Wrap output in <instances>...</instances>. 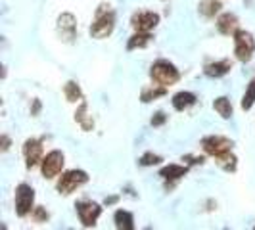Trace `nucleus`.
<instances>
[{
	"label": "nucleus",
	"instance_id": "f257e3e1",
	"mask_svg": "<svg viewBox=\"0 0 255 230\" xmlns=\"http://www.w3.org/2000/svg\"><path fill=\"white\" fill-rule=\"evenodd\" d=\"M115 27V13L110 6L102 4L98 10H96V17H94V23L90 25V35L94 38H104L108 35H112Z\"/></svg>",
	"mask_w": 255,
	"mask_h": 230
},
{
	"label": "nucleus",
	"instance_id": "f03ea898",
	"mask_svg": "<svg viewBox=\"0 0 255 230\" xmlns=\"http://www.w3.org/2000/svg\"><path fill=\"white\" fill-rule=\"evenodd\" d=\"M150 77L153 79V83L161 87H171L180 79V73L173 64H169L165 60H157L150 69Z\"/></svg>",
	"mask_w": 255,
	"mask_h": 230
},
{
	"label": "nucleus",
	"instance_id": "7ed1b4c3",
	"mask_svg": "<svg viewBox=\"0 0 255 230\" xmlns=\"http://www.w3.org/2000/svg\"><path fill=\"white\" fill-rule=\"evenodd\" d=\"M234 52H236V58L240 62H250L252 60L255 52V40L252 37V33L240 31V29L234 33Z\"/></svg>",
	"mask_w": 255,
	"mask_h": 230
},
{
	"label": "nucleus",
	"instance_id": "20e7f679",
	"mask_svg": "<svg viewBox=\"0 0 255 230\" xmlns=\"http://www.w3.org/2000/svg\"><path fill=\"white\" fill-rule=\"evenodd\" d=\"M87 182H89V175H87L85 171H77V169H73V171L64 173L62 179L58 180V192L64 194V196H67V194L75 192L79 186H83V184H87Z\"/></svg>",
	"mask_w": 255,
	"mask_h": 230
},
{
	"label": "nucleus",
	"instance_id": "39448f33",
	"mask_svg": "<svg viewBox=\"0 0 255 230\" xmlns=\"http://www.w3.org/2000/svg\"><path fill=\"white\" fill-rule=\"evenodd\" d=\"M33 202H35V190L29 184H19L15 188V211L19 217H25L33 209Z\"/></svg>",
	"mask_w": 255,
	"mask_h": 230
},
{
	"label": "nucleus",
	"instance_id": "423d86ee",
	"mask_svg": "<svg viewBox=\"0 0 255 230\" xmlns=\"http://www.w3.org/2000/svg\"><path fill=\"white\" fill-rule=\"evenodd\" d=\"M75 207H77V213H79V219H81V223H83V227H87V229L94 227L98 217L102 215V207L98 204H94V202H79Z\"/></svg>",
	"mask_w": 255,
	"mask_h": 230
},
{
	"label": "nucleus",
	"instance_id": "0eeeda50",
	"mask_svg": "<svg viewBox=\"0 0 255 230\" xmlns=\"http://www.w3.org/2000/svg\"><path fill=\"white\" fill-rule=\"evenodd\" d=\"M42 175L46 177V179H54L58 173H62V169H64V153L58 152V150H54L50 152L44 159H42Z\"/></svg>",
	"mask_w": 255,
	"mask_h": 230
},
{
	"label": "nucleus",
	"instance_id": "6e6552de",
	"mask_svg": "<svg viewBox=\"0 0 255 230\" xmlns=\"http://www.w3.org/2000/svg\"><path fill=\"white\" fill-rule=\"evenodd\" d=\"M202 146H204V150L209 155L219 157V155H223V153L232 150V140L225 138V136H207V138L202 140Z\"/></svg>",
	"mask_w": 255,
	"mask_h": 230
},
{
	"label": "nucleus",
	"instance_id": "1a4fd4ad",
	"mask_svg": "<svg viewBox=\"0 0 255 230\" xmlns=\"http://www.w3.org/2000/svg\"><path fill=\"white\" fill-rule=\"evenodd\" d=\"M159 23V15L153 12H140L132 15V27L140 33H150Z\"/></svg>",
	"mask_w": 255,
	"mask_h": 230
},
{
	"label": "nucleus",
	"instance_id": "9d476101",
	"mask_svg": "<svg viewBox=\"0 0 255 230\" xmlns=\"http://www.w3.org/2000/svg\"><path fill=\"white\" fill-rule=\"evenodd\" d=\"M23 155H25L27 169L37 165L38 161H40V157H42V146H40V142L37 138H29L25 142V146H23Z\"/></svg>",
	"mask_w": 255,
	"mask_h": 230
},
{
	"label": "nucleus",
	"instance_id": "9b49d317",
	"mask_svg": "<svg viewBox=\"0 0 255 230\" xmlns=\"http://www.w3.org/2000/svg\"><path fill=\"white\" fill-rule=\"evenodd\" d=\"M58 31H60V35H62L64 40L71 42L75 38V33H77L75 17L71 13H62L60 19H58Z\"/></svg>",
	"mask_w": 255,
	"mask_h": 230
},
{
	"label": "nucleus",
	"instance_id": "f8f14e48",
	"mask_svg": "<svg viewBox=\"0 0 255 230\" xmlns=\"http://www.w3.org/2000/svg\"><path fill=\"white\" fill-rule=\"evenodd\" d=\"M217 29L223 33V35H234L238 31V17L234 13H223L217 19Z\"/></svg>",
	"mask_w": 255,
	"mask_h": 230
},
{
	"label": "nucleus",
	"instance_id": "ddd939ff",
	"mask_svg": "<svg viewBox=\"0 0 255 230\" xmlns=\"http://www.w3.org/2000/svg\"><path fill=\"white\" fill-rule=\"evenodd\" d=\"M230 69H232V64H230V60H221V62H215V64H207L205 65V75L207 77H225L229 73Z\"/></svg>",
	"mask_w": 255,
	"mask_h": 230
},
{
	"label": "nucleus",
	"instance_id": "4468645a",
	"mask_svg": "<svg viewBox=\"0 0 255 230\" xmlns=\"http://www.w3.org/2000/svg\"><path fill=\"white\" fill-rule=\"evenodd\" d=\"M194 104H196V96H194L192 92H177V94L173 96V108L179 110V112L188 110Z\"/></svg>",
	"mask_w": 255,
	"mask_h": 230
},
{
	"label": "nucleus",
	"instance_id": "2eb2a0df",
	"mask_svg": "<svg viewBox=\"0 0 255 230\" xmlns=\"http://www.w3.org/2000/svg\"><path fill=\"white\" fill-rule=\"evenodd\" d=\"M188 173V167L182 165H167L159 171V177L163 180H179L180 177H184Z\"/></svg>",
	"mask_w": 255,
	"mask_h": 230
},
{
	"label": "nucleus",
	"instance_id": "dca6fc26",
	"mask_svg": "<svg viewBox=\"0 0 255 230\" xmlns=\"http://www.w3.org/2000/svg\"><path fill=\"white\" fill-rule=\"evenodd\" d=\"M115 227L119 230H132L134 229V217L128 213V211H123V209H119L117 213H115Z\"/></svg>",
	"mask_w": 255,
	"mask_h": 230
},
{
	"label": "nucleus",
	"instance_id": "f3484780",
	"mask_svg": "<svg viewBox=\"0 0 255 230\" xmlns=\"http://www.w3.org/2000/svg\"><path fill=\"white\" fill-rule=\"evenodd\" d=\"M150 40H152V35H150V33H140V31H136V35H132V37L128 38L127 50L144 48V46H148V44H150Z\"/></svg>",
	"mask_w": 255,
	"mask_h": 230
},
{
	"label": "nucleus",
	"instance_id": "a211bd4d",
	"mask_svg": "<svg viewBox=\"0 0 255 230\" xmlns=\"http://www.w3.org/2000/svg\"><path fill=\"white\" fill-rule=\"evenodd\" d=\"M213 108H215V112H217L223 119H230V117H232V104H230L229 98H225V96L217 98V100L213 102Z\"/></svg>",
	"mask_w": 255,
	"mask_h": 230
},
{
	"label": "nucleus",
	"instance_id": "6ab92c4d",
	"mask_svg": "<svg viewBox=\"0 0 255 230\" xmlns=\"http://www.w3.org/2000/svg\"><path fill=\"white\" fill-rule=\"evenodd\" d=\"M219 10H221V4L217 0H202L200 2V13L205 17H213L215 13H219Z\"/></svg>",
	"mask_w": 255,
	"mask_h": 230
},
{
	"label": "nucleus",
	"instance_id": "aec40b11",
	"mask_svg": "<svg viewBox=\"0 0 255 230\" xmlns=\"http://www.w3.org/2000/svg\"><path fill=\"white\" fill-rule=\"evenodd\" d=\"M217 163H219V167H223L225 171L232 173V171H236V155H234L232 152L223 153V155H219L217 157Z\"/></svg>",
	"mask_w": 255,
	"mask_h": 230
},
{
	"label": "nucleus",
	"instance_id": "412c9836",
	"mask_svg": "<svg viewBox=\"0 0 255 230\" xmlns=\"http://www.w3.org/2000/svg\"><path fill=\"white\" fill-rule=\"evenodd\" d=\"M64 92H65V98L69 102H77V100L83 98V92H81V89H79V85H77L75 81H69L64 87Z\"/></svg>",
	"mask_w": 255,
	"mask_h": 230
},
{
	"label": "nucleus",
	"instance_id": "4be33fe9",
	"mask_svg": "<svg viewBox=\"0 0 255 230\" xmlns=\"http://www.w3.org/2000/svg\"><path fill=\"white\" fill-rule=\"evenodd\" d=\"M167 94V87H157V89H144L142 90V102L148 104L155 100V98H159V96H165Z\"/></svg>",
	"mask_w": 255,
	"mask_h": 230
},
{
	"label": "nucleus",
	"instance_id": "5701e85b",
	"mask_svg": "<svg viewBox=\"0 0 255 230\" xmlns=\"http://www.w3.org/2000/svg\"><path fill=\"white\" fill-rule=\"evenodd\" d=\"M75 119L81 123V127L85 128V130H90V128L94 127V123H92V119H89L87 117V104L83 102L81 104V108L77 110V114H75Z\"/></svg>",
	"mask_w": 255,
	"mask_h": 230
},
{
	"label": "nucleus",
	"instance_id": "b1692460",
	"mask_svg": "<svg viewBox=\"0 0 255 230\" xmlns=\"http://www.w3.org/2000/svg\"><path fill=\"white\" fill-rule=\"evenodd\" d=\"M255 104V79H252V83L248 85V90L242 98V110H252Z\"/></svg>",
	"mask_w": 255,
	"mask_h": 230
},
{
	"label": "nucleus",
	"instance_id": "393cba45",
	"mask_svg": "<svg viewBox=\"0 0 255 230\" xmlns=\"http://www.w3.org/2000/svg\"><path fill=\"white\" fill-rule=\"evenodd\" d=\"M157 163H161V157L152 152L144 153L140 157V165H144V167H152V165H157Z\"/></svg>",
	"mask_w": 255,
	"mask_h": 230
},
{
	"label": "nucleus",
	"instance_id": "a878e982",
	"mask_svg": "<svg viewBox=\"0 0 255 230\" xmlns=\"http://www.w3.org/2000/svg\"><path fill=\"white\" fill-rule=\"evenodd\" d=\"M167 121V115L163 114V112H157V114L152 117V125L153 127H159V125H163Z\"/></svg>",
	"mask_w": 255,
	"mask_h": 230
},
{
	"label": "nucleus",
	"instance_id": "bb28decb",
	"mask_svg": "<svg viewBox=\"0 0 255 230\" xmlns=\"http://www.w3.org/2000/svg\"><path fill=\"white\" fill-rule=\"evenodd\" d=\"M35 219H37L38 223H42V221H46V219H48V213H46L42 207H37V209H35Z\"/></svg>",
	"mask_w": 255,
	"mask_h": 230
},
{
	"label": "nucleus",
	"instance_id": "cd10ccee",
	"mask_svg": "<svg viewBox=\"0 0 255 230\" xmlns=\"http://www.w3.org/2000/svg\"><path fill=\"white\" fill-rule=\"evenodd\" d=\"M10 148V138L8 136H2V152H6Z\"/></svg>",
	"mask_w": 255,
	"mask_h": 230
},
{
	"label": "nucleus",
	"instance_id": "c85d7f7f",
	"mask_svg": "<svg viewBox=\"0 0 255 230\" xmlns=\"http://www.w3.org/2000/svg\"><path fill=\"white\" fill-rule=\"evenodd\" d=\"M115 202H117V196H114V198H108V200H106V204H115Z\"/></svg>",
	"mask_w": 255,
	"mask_h": 230
}]
</instances>
